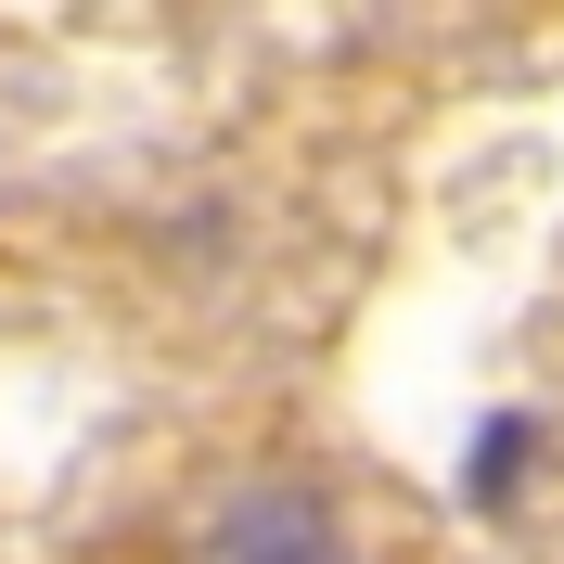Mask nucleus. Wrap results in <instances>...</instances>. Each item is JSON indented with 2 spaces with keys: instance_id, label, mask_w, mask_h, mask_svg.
I'll list each match as a JSON object with an SVG mask.
<instances>
[{
  "instance_id": "f03ea898",
  "label": "nucleus",
  "mask_w": 564,
  "mask_h": 564,
  "mask_svg": "<svg viewBox=\"0 0 564 564\" xmlns=\"http://www.w3.org/2000/svg\"><path fill=\"white\" fill-rule=\"evenodd\" d=\"M513 462H527V423L500 411V423H488V449H475V500H500V488H513Z\"/></svg>"
},
{
  "instance_id": "f257e3e1",
  "label": "nucleus",
  "mask_w": 564,
  "mask_h": 564,
  "mask_svg": "<svg viewBox=\"0 0 564 564\" xmlns=\"http://www.w3.org/2000/svg\"><path fill=\"white\" fill-rule=\"evenodd\" d=\"M218 564H334V513H321V500H295V488H270V500H245V513H231Z\"/></svg>"
}]
</instances>
